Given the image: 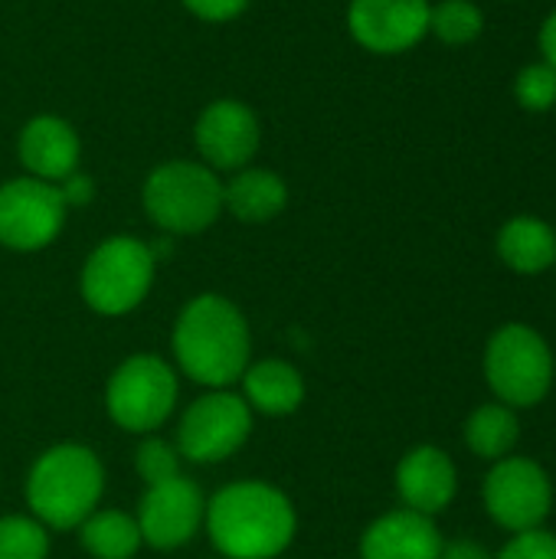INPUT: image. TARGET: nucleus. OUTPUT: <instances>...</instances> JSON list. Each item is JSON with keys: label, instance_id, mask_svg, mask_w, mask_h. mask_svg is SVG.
I'll use <instances>...</instances> for the list:
<instances>
[{"label": "nucleus", "instance_id": "nucleus-17", "mask_svg": "<svg viewBox=\"0 0 556 559\" xmlns=\"http://www.w3.org/2000/svg\"><path fill=\"white\" fill-rule=\"evenodd\" d=\"M239 380L242 400L249 403V409L262 416H288L305 403V380L285 360H259L246 367Z\"/></svg>", "mask_w": 556, "mask_h": 559}, {"label": "nucleus", "instance_id": "nucleus-10", "mask_svg": "<svg viewBox=\"0 0 556 559\" xmlns=\"http://www.w3.org/2000/svg\"><path fill=\"white\" fill-rule=\"evenodd\" d=\"M551 478L531 459H498L485 478V508L511 534L537 531L551 514Z\"/></svg>", "mask_w": 556, "mask_h": 559}, {"label": "nucleus", "instance_id": "nucleus-28", "mask_svg": "<svg viewBox=\"0 0 556 559\" xmlns=\"http://www.w3.org/2000/svg\"><path fill=\"white\" fill-rule=\"evenodd\" d=\"M56 187H59L66 206H88V203L95 200V183H92V177H85V174H79V170L69 174L66 180H59Z\"/></svg>", "mask_w": 556, "mask_h": 559}, {"label": "nucleus", "instance_id": "nucleus-11", "mask_svg": "<svg viewBox=\"0 0 556 559\" xmlns=\"http://www.w3.org/2000/svg\"><path fill=\"white\" fill-rule=\"evenodd\" d=\"M138 531L141 540L154 550H177L197 537L206 521V498L203 491L177 475L170 481L151 485L138 508Z\"/></svg>", "mask_w": 556, "mask_h": 559}, {"label": "nucleus", "instance_id": "nucleus-4", "mask_svg": "<svg viewBox=\"0 0 556 559\" xmlns=\"http://www.w3.org/2000/svg\"><path fill=\"white\" fill-rule=\"evenodd\" d=\"M144 213L170 236H197L223 213L220 177L197 160H167L144 180Z\"/></svg>", "mask_w": 556, "mask_h": 559}, {"label": "nucleus", "instance_id": "nucleus-7", "mask_svg": "<svg viewBox=\"0 0 556 559\" xmlns=\"http://www.w3.org/2000/svg\"><path fill=\"white\" fill-rule=\"evenodd\" d=\"M177 373L154 354L128 357L108 380L105 406L118 429L125 432H154L177 406Z\"/></svg>", "mask_w": 556, "mask_h": 559}, {"label": "nucleus", "instance_id": "nucleus-27", "mask_svg": "<svg viewBox=\"0 0 556 559\" xmlns=\"http://www.w3.org/2000/svg\"><path fill=\"white\" fill-rule=\"evenodd\" d=\"M193 16H200V20H210V23H226V20H233V16H239L246 7H249V0H180Z\"/></svg>", "mask_w": 556, "mask_h": 559}, {"label": "nucleus", "instance_id": "nucleus-23", "mask_svg": "<svg viewBox=\"0 0 556 559\" xmlns=\"http://www.w3.org/2000/svg\"><path fill=\"white\" fill-rule=\"evenodd\" d=\"M49 531L36 518H0V559H46Z\"/></svg>", "mask_w": 556, "mask_h": 559}, {"label": "nucleus", "instance_id": "nucleus-21", "mask_svg": "<svg viewBox=\"0 0 556 559\" xmlns=\"http://www.w3.org/2000/svg\"><path fill=\"white\" fill-rule=\"evenodd\" d=\"M465 442L478 459H508V452L518 442V416L505 403L478 406L465 423Z\"/></svg>", "mask_w": 556, "mask_h": 559}, {"label": "nucleus", "instance_id": "nucleus-18", "mask_svg": "<svg viewBox=\"0 0 556 559\" xmlns=\"http://www.w3.org/2000/svg\"><path fill=\"white\" fill-rule=\"evenodd\" d=\"M288 203V187L275 170L249 167L223 183V210L242 223H269Z\"/></svg>", "mask_w": 556, "mask_h": 559}, {"label": "nucleus", "instance_id": "nucleus-22", "mask_svg": "<svg viewBox=\"0 0 556 559\" xmlns=\"http://www.w3.org/2000/svg\"><path fill=\"white\" fill-rule=\"evenodd\" d=\"M485 16L472 0H442L429 10V33H436L446 46H469L482 36Z\"/></svg>", "mask_w": 556, "mask_h": 559}, {"label": "nucleus", "instance_id": "nucleus-30", "mask_svg": "<svg viewBox=\"0 0 556 559\" xmlns=\"http://www.w3.org/2000/svg\"><path fill=\"white\" fill-rule=\"evenodd\" d=\"M541 49H544V62H551L556 69V10L547 16V23L541 29Z\"/></svg>", "mask_w": 556, "mask_h": 559}, {"label": "nucleus", "instance_id": "nucleus-29", "mask_svg": "<svg viewBox=\"0 0 556 559\" xmlns=\"http://www.w3.org/2000/svg\"><path fill=\"white\" fill-rule=\"evenodd\" d=\"M439 559H495L488 557L485 547L472 544V540H456V544H442V554Z\"/></svg>", "mask_w": 556, "mask_h": 559}, {"label": "nucleus", "instance_id": "nucleus-13", "mask_svg": "<svg viewBox=\"0 0 556 559\" xmlns=\"http://www.w3.org/2000/svg\"><path fill=\"white\" fill-rule=\"evenodd\" d=\"M193 141L197 151L203 157V164L213 170H239L246 167L262 141V128L256 111L246 102L236 98H220L210 102L193 128Z\"/></svg>", "mask_w": 556, "mask_h": 559}, {"label": "nucleus", "instance_id": "nucleus-24", "mask_svg": "<svg viewBox=\"0 0 556 559\" xmlns=\"http://www.w3.org/2000/svg\"><path fill=\"white\" fill-rule=\"evenodd\" d=\"M514 95L528 111H551L556 105V69L551 62H531L514 79Z\"/></svg>", "mask_w": 556, "mask_h": 559}, {"label": "nucleus", "instance_id": "nucleus-3", "mask_svg": "<svg viewBox=\"0 0 556 559\" xmlns=\"http://www.w3.org/2000/svg\"><path fill=\"white\" fill-rule=\"evenodd\" d=\"M105 468L88 445L46 449L26 475V504L46 531L79 527L102 501Z\"/></svg>", "mask_w": 556, "mask_h": 559}, {"label": "nucleus", "instance_id": "nucleus-26", "mask_svg": "<svg viewBox=\"0 0 556 559\" xmlns=\"http://www.w3.org/2000/svg\"><path fill=\"white\" fill-rule=\"evenodd\" d=\"M495 559H556V537L547 531H524Z\"/></svg>", "mask_w": 556, "mask_h": 559}, {"label": "nucleus", "instance_id": "nucleus-16", "mask_svg": "<svg viewBox=\"0 0 556 559\" xmlns=\"http://www.w3.org/2000/svg\"><path fill=\"white\" fill-rule=\"evenodd\" d=\"M442 534L433 518L410 508L374 521L360 537V559H439Z\"/></svg>", "mask_w": 556, "mask_h": 559}, {"label": "nucleus", "instance_id": "nucleus-8", "mask_svg": "<svg viewBox=\"0 0 556 559\" xmlns=\"http://www.w3.org/2000/svg\"><path fill=\"white\" fill-rule=\"evenodd\" d=\"M252 432V409L229 390H213L193 400L177 429V452L187 462H223L246 445Z\"/></svg>", "mask_w": 556, "mask_h": 559}, {"label": "nucleus", "instance_id": "nucleus-6", "mask_svg": "<svg viewBox=\"0 0 556 559\" xmlns=\"http://www.w3.org/2000/svg\"><path fill=\"white\" fill-rule=\"evenodd\" d=\"M485 377L495 396L511 409L541 403L554 383V357L547 341L528 324H505L488 344Z\"/></svg>", "mask_w": 556, "mask_h": 559}, {"label": "nucleus", "instance_id": "nucleus-5", "mask_svg": "<svg viewBox=\"0 0 556 559\" xmlns=\"http://www.w3.org/2000/svg\"><path fill=\"white\" fill-rule=\"evenodd\" d=\"M154 252L134 236H111L98 242L82 269V298L105 318L134 311L154 282Z\"/></svg>", "mask_w": 556, "mask_h": 559}, {"label": "nucleus", "instance_id": "nucleus-15", "mask_svg": "<svg viewBox=\"0 0 556 559\" xmlns=\"http://www.w3.org/2000/svg\"><path fill=\"white\" fill-rule=\"evenodd\" d=\"M456 465L452 459L436 445H419L403 455L397 468V491L403 504L416 514H439L456 498Z\"/></svg>", "mask_w": 556, "mask_h": 559}, {"label": "nucleus", "instance_id": "nucleus-12", "mask_svg": "<svg viewBox=\"0 0 556 559\" xmlns=\"http://www.w3.org/2000/svg\"><path fill=\"white\" fill-rule=\"evenodd\" d=\"M429 0H351L347 29L364 49L397 56L429 33Z\"/></svg>", "mask_w": 556, "mask_h": 559}, {"label": "nucleus", "instance_id": "nucleus-9", "mask_svg": "<svg viewBox=\"0 0 556 559\" xmlns=\"http://www.w3.org/2000/svg\"><path fill=\"white\" fill-rule=\"evenodd\" d=\"M66 203L56 183L16 177L0 187V246L13 252L46 249L66 223Z\"/></svg>", "mask_w": 556, "mask_h": 559}, {"label": "nucleus", "instance_id": "nucleus-1", "mask_svg": "<svg viewBox=\"0 0 556 559\" xmlns=\"http://www.w3.org/2000/svg\"><path fill=\"white\" fill-rule=\"evenodd\" d=\"M206 534L226 559H275L298 531L295 504L265 481H233L206 504Z\"/></svg>", "mask_w": 556, "mask_h": 559}, {"label": "nucleus", "instance_id": "nucleus-25", "mask_svg": "<svg viewBox=\"0 0 556 559\" xmlns=\"http://www.w3.org/2000/svg\"><path fill=\"white\" fill-rule=\"evenodd\" d=\"M134 465H138V475L144 478V485L151 488V485H161V481H170L180 475V452H177V445L151 436L141 442Z\"/></svg>", "mask_w": 556, "mask_h": 559}, {"label": "nucleus", "instance_id": "nucleus-20", "mask_svg": "<svg viewBox=\"0 0 556 559\" xmlns=\"http://www.w3.org/2000/svg\"><path fill=\"white\" fill-rule=\"evenodd\" d=\"M79 540L92 559H131L144 544L138 521L125 511H92L79 524Z\"/></svg>", "mask_w": 556, "mask_h": 559}, {"label": "nucleus", "instance_id": "nucleus-14", "mask_svg": "<svg viewBox=\"0 0 556 559\" xmlns=\"http://www.w3.org/2000/svg\"><path fill=\"white\" fill-rule=\"evenodd\" d=\"M16 151H20V164L29 170V177L46 180V183H59L79 170L82 141L66 118L36 115L23 124Z\"/></svg>", "mask_w": 556, "mask_h": 559}, {"label": "nucleus", "instance_id": "nucleus-2", "mask_svg": "<svg viewBox=\"0 0 556 559\" xmlns=\"http://www.w3.org/2000/svg\"><path fill=\"white\" fill-rule=\"evenodd\" d=\"M252 354V337L242 311L223 295H197L174 324V357L180 370L210 390L236 383Z\"/></svg>", "mask_w": 556, "mask_h": 559}, {"label": "nucleus", "instance_id": "nucleus-19", "mask_svg": "<svg viewBox=\"0 0 556 559\" xmlns=\"http://www.w3.org/2000/svg\"><path fill=\"white\" fill-rule=\"evenodd\" d=\"M498 255L521 275H537L556 265V233L534 216H514L498 233Z\"/></svg>", "mask_w": 556, "mask_h": 559}]
</instances>
